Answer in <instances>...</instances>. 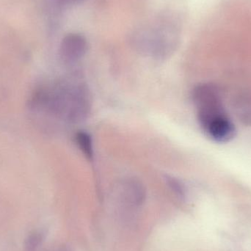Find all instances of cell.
<instances>
[{
	"mask_svg": "<svg viewBox=\"0 0 251 251\" xmlns=\"http://www.w3.org/2000/svg\"><path fill=\"white\" fill-rule=\"evenodd\" d=\"M29 107L69 123L85 120L91 108L88 87L78 80H61L34 91Z\"/></svg>",
	"mask_w": 251,
	"mask_h": 251,
	"instance_id": "cell-1",
	"label": "cell"
},
{
	"mask_svg": "<svg viewBox=\"0 0 251 251\" xmlns=\"http://www.w3.org/2000/svg\"><path fill=\"white\" fill-rule=\"evenodd\" d=\"M198 120L205 134L218 143L231 141L236 128L224 107L221 92L212 84H201L193 91Z\"/></svg>",
	"mask_w": 251,
	"mask_h": 251,
	"instance_id": "cell-2",
	"label": "cell"
},
{
	"mask_svg": "<svg viewBox=\"0 0 251 251\" xmlns=\"http://www.w3.org/2000/svg\"><path fill=\"white\" fill-rule=\"evenodd\" d=\"M132 42L136 50L142 54L162 60L174 52L178 37L173 26L161 25L135 32Z\"/></svg>",
	"mask_w": 251,
	"mask_h": 251,
	"instance_id": "cell-3",
	"label": "cell"
},
{
	"mask_svg": "<svg viewBox=\"0 0 251 251\" xmlns=\"http://www.w3.org/2000/svg\"><path fill=\"white\" fill-rule=\"evenodd\" d=\"M88 50V42L82 34L69 33L62 40L60 46L61 60L67 64H74L83 58Z\"/></svg>",
	"mask_w": 251,
	"mask_h": 251,
	"instance_id": "cell-4",
	"label": "cell"
},
{
	"mask_svg": "<svg viewBox=\"0 0 251 251\" xmlns=\"http://www.w3.org/2000/svg\"><path fill=\"white\" fill-rule=\"evenodd\" d=\"M119 191L124 201L131 206L144 203L146 193L143 184L136 178H126L119 184Z\"/></svg>",
	"mask_w": 251,
	"mask_h": 251,
	"instance_id": "cell-5",
	"label": "cell"
},
{
	"mask_svg": "<svg viewBox=\"0 0 251 251\" xmlns=\"http://www.w3.org/2000/svg\"><path fill=\"white\" fill-rule=\"evenodd\" d=\"M76 144L82 153L89 158L92 159L94 155V148L91 135L85 131H79L75 136Z\"/></svg>",
	"mask_w": 251,
	"mask_h": 251,
	"instance_id": "cell-6",
	"label": "cell"
},
{
	"mask_svg": "<svg viewBox=\"0 0 251 251\" xmlns=\"http://www.w3.org/2000/svg\"><path fill=\"white\" fill-rule=\"evenodd\" d=\"M165 181L167 184L169 186L171 190L178 197L181 199H184L185 197L186 190L184 184L178 178L171 176H165Z\"/></svg>",
	"mask_w": 251,
	"mask_h": 251,
	"instance_id": "cell-7",
	"label": "cell"
},
{
	"mask_svg": "<svg viewBox=\"0 0 251 251\" xmlns=\"http://www.w3.org/2000/svg\"><path fill=\"white\" fill-rule=\"evenodd\" d=\"M43 235L38 231H34V232L31 233L27 238H26V241H25V248L26 250L27 251H34L36 250L38 247H39L41 243L43 241Z\"/></svg>",
	"mask_w": 251,
	"mask_h": 251,
	"instance_id": "cell-8",
	"label": "cell"
},
{
	"mask_svg": "<svg viewBox=\"0 0 251 251\" xmlns=\"http://www.w3.org/2000/svg\"><path fill=\"white\" fill-rule=\"evenodd\" d=\"M58 5L66 6L72 5V4H78L85 0H54Z\"/></svg>",
	"mask_w": 251,
	"mask_h": 251,
	"instance_id": "cell-9",
	"label": "cell"
}]
</instances>
